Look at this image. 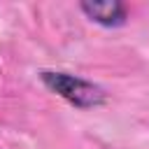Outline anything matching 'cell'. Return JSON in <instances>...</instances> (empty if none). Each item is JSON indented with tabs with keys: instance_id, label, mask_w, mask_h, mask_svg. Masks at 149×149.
<instances>
[{
	"instance_id": "cell-1",
	"label": "cell",
	"mask_w": 149,
	"mask_h": 149,
	"mask_svg": "<svg viewBox=\"0 0 149 149\" xmlns=\"http://www.w3.org/2000/svg\"><path fill=\"white\" fill-rule=\"evenodd\" d=\"M42 84L54 91L56 95L65 98L70 105L86 109V107H98L105 100L102 88H98L93 81H86L81 77L68 74V72H42Z\"/></svg>"
},
{
	"instance_id": "cell-2",
	"label": "cell",
	"mask_w": 149,
	"mask_h": 149,
	"mask_svg": "<svg viewBox=\"0 0 149 149\" xmlns=\"http://www.w3.org/2000/svg\"><path fill=\"white\" fill-rule=\"evenodd\" d=\"M81 12L98 26L105 28H116L126 23L128 19V7L123 2H84Z\"/></svg>"
}]
</instances>
